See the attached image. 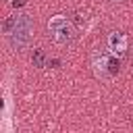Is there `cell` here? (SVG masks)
I'll return each instance as SVG.
<instances>
[{"label":"cell","mask_w":133,"mask_h":133,"mask_svg":"<svg viewBox=\"0 0 133 133\" xmlns=\"http://www.w3.org/2000/svg\"><path fill=\"white\" fill-rule=\"evenodd\" d=\"M2 31L15 50H23L31 42L33 25H31V19L27 15H12L2 23Z\"/></svg>","instance_id":"obj_1"},{"label":"cell","mask_w":133,"mask_h":133,"mask_svg":"<svg viewBox=\"0 0 133 133\" xmlns=\"http://www.w3.org/2000/svg\"><path fill=\"white\" fill-rule=\"evenodd\" d=\"M48 33H50V37L56 42V44H71L73 39H75V35H77V29H75V25L71 23V19L69 17H64V15H54V17H50L48 19Z\"/></svg>","instance_id":"obj_2"},{"label":"cell","mask_w":133,"mask_h":133,"mask_svg":"<svg viewBox=\"0 0 133 133\" xmlns=\"http://www.w3.org/2000/svg\"><path fill=\"white\" fill-rule=\"evenodd\" d=\"M118 60L114 54H110L108 50L106 52H94L91 56V66H94V73L96 77H112L118 73Z\"/></svg>","instance_id":"obj_3"},{"label":"cell","mask_w":133,"mask_h":133,"mask_svg":"<svg viewBox=\"0 0 133 133\" xmlns=\"http://www.w3.org/2000/svg\"><path fill=\"white\" fill-rule=\"evenodd\" d=\"M127 48H129V39L123 31H110L108 37H106V50L110 54H114L116 58H123L127 54Z\"/></svg>","instance_id":"obj_4"},{"label":"cell","mask_w":133,"mask_h":133,"mask_svg":"<svg viewBox=\"0 0 133 133\" xmlns=\"http://www.w3.org/2000/svg\"><path fill=\"white\" fill-rule=\"evenodd\" d=\"M33 64L35 66H46V54L42 50H35L33 52Z\"/></svg>","instance_id":"obj_5"},{"label":"cell","mask_w":133,"mask_h":133,"mask_svg":"<svg viewBox=\"0 0 133 133\" xmlns=\"http://www.w3.org/2000/svg\"><path fill=\"white\" fill-rule=\"evenodd\" d=\"M12 4H15V6H23V4H25V0H15Z\"/></svg>","instance_id":"obj_6"},{"label":"cell","mask_w":133,"mask_h":133,"mask_svg":"<svg viewBox=\"0 0 133 133\" xmlns=\"http://www.w3.org/2000/svg\"><path fill=\"white\" fill-rule=\"evenodd\" d=\"M112 2H121V0H112Z\"/></svg>","instance_id":"obj_7"},{"label":"cell","mask_w":133,"mask_h":133,"mask_svg":"<svg viewBox=\"0 0 133 133\" xmlns=\"http://www.w3.org/2000/svg\"><path fill=\"white\" fill-rule=\"evenodd\" d=\"M131 69H133V66H131Z\"/></svg>","instance_id":"obj_8"}]
</instances>
